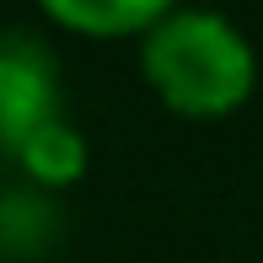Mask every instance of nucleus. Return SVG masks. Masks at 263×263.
Masks as SVG:
<instances>
[{
	"label": "nucleus",
	"mask_w": 263,
	"mask_h": 263,
	"mask_svg": "<svg viewBox=\"0 0 263 263\" xmlns=\"http://www.w3.org/2000/svg\"><path fill=\"white\" fill-rule=\"evenodd\" d=\"M151 91L183 118H226L258 86L253 43L215 11H166L140 49Z\"/></svg>",
	"instance_id": "nucleus-1"
},
{
	"label": "nucleus",
	"mask_w": 263,
	"mask_h": 263,
	"mask_svg": "<svg viewBox=\"0 0 263 263\" xmlns=\"http://www.w3.org/2000/svg\"><path fill=\"white\" fill-rule=\"evenodd\" d=\"M59 236V210L54 199L11 188L0 194V263H32L54 247Z\"/></svg>",
	"instance_id": "nucleus-4"
},
{
	"label": "nucleus",
	"mask_w": 263,
	"mask_h": 263,
	"mask_svg": "<svg viewBox=\"0 0 263 263\" xmlns=\"http://www.w3.org/2000/svg\"><path fill=\"white\" fill-rule=\"evenodd\" d=\"M59 65L38 32L6 27L0 32V156L22 161L38 140L65 129Z\"/></svg>",
	"instance_id": "nucleus-2"
},
{
	"label": "nucleus",
	"mask_w": 263,
	"mask_h": 263,
	"mask_svg": "<svg viewBox=\"0 0 263 263\" xmlns=\"http://www.w3.org/2000/svg\"><path fill=\"white\" fill-rule=\"evenodd\" d=\"M43 16L70 32H86V38H129V32L145 38L166 16V6L156 0H49Z\"/></svg>",
	"instance_id": "nucleus-3"
}]
</instances>
